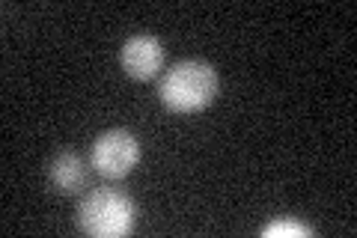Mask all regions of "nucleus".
<instances>
[{"mask_svg":"<svg viewBox=\"0 0 357 238\" xmlns=\"http://www.w3.org/2000/svg\"><path fill=\"white\" fill-rule=\"evenodd\" d=\"M158 96L176 113H197L215 101L218 72L203 60H182L161 75Z\"/></svg>","mask_w":357,"mask_h":238,"instance_id":"f257e3e1","label":"nucleus"},{"mask_svg":"<svg viewBox=\"0 0 357 238\" xmlns=\"http://www.w3.org/2000/svg\"><path fill=\"white\" fill-rule=\"evenodd\" d=\"M134 200L114 188H96L77 202V226L93 238H119L134 230Z\"/></svg>","mask_w":357,"mask_h":238,"instance_id":"f03ea898","label":"nucleus"},{"mask_svg":"<svg viewBox=\"0 0 357 238\" xmlns=\"http://www.w3.org/2000/svg\"><path fill=\"white\" fill-rule=\"evenodd\" d=\"M140 161V143L126 128H110L98 134L89 152V164L105 179H126Z\"/></svg>","mask_w":357,"mask_h":238,"instance_id":"7ed1b4c3","label":"nucleus"},{"mask_svg":"<svg viewBox=\"0 0 357 238\" xmlns=\"http://www.w3.org/2000/svg\"><path fill=\"white\" fill-rule=\"evenodd\" d=\"M161 66H164V48L149 33L131 36L122 45V69H126L128 77H134V81H152V77L161 72Z\"/></svg>","mask_w":357,"mask_h":238,"instance_id":"20e7f679","label":"nucleus"},{"mask_svg":"<svg viewBox=\"0 0 357 238\" xmlns=\"http://www.w3.org/2000/svg\"><path fill=\"white\" fill-rule=\"evenodd\" d=\"M89 167L77 152H60L48 167V179L60 194H77L89 182Z\"/></svg>","mask_w":357,"mask_h":238,"instance_id":"39448f33","label":"nucleus"},{"mask_svg":"<svg viewBox=\"0 0 357 238\" xmlns=\"http://www.w3.org/2000/svg\"><path fill=\"white\" fill-rule=\"evenodd\" d=\"M283 235H304V238H310L312 235V226H307V223H301V221H271L262 230V238H283Z\"/></svg>","mask_w":357,"mask_h":238,"instance_id":"423d86ee","label":"nucleus"}]
</instances>
